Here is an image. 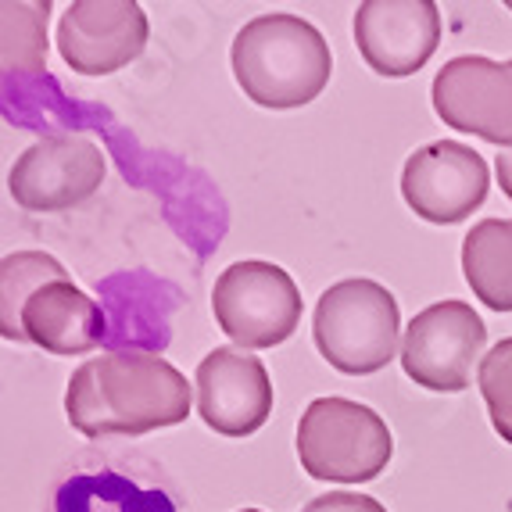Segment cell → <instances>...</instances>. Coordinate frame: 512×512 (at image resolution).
<instances>
[{
  "label": "cell",
  "instance_id": "cell-1",
  "mask_svg": "<svg viewBox=\"0 0 512 512\" xmlns=\"http://www.w3.org/2000/svg\"><path fill=\"white\" fill-rule=\"evenodd\" d=\"M69 423L83 437L176 427L190 416V384L180 369L151 351H111L72 373L65 391Z\"/></svg>",
  "mask_w": 512,
  "mask_h": 512
},
{
  "label": "cell",
  "instance_id": "cell-2",
  "mask_svg": "<svg viewBox=\"0 0 512 512\" xmlns=\"http://www.w3.org/2000/svg\"><path fill=\"white\" fill-rule=\"evenodd\" d=\"M233 79L258 108H305L326 90L333 54L326 36L301 15L273 11L251 18L233 36Z\"/></svg>",
  "mask_w": 512,
  "mask_h": 512
},
{
  "label": "cell",
  "instance_id": "cell-3",
  "mask_svg": "<svg viewBox=\"0 0 512 512\" xmlns=\"http://www.w3.org/2000/svg\"><path fill=\"white\" fill-rule=\"evenodd\" d=\"M316 348L337 373H380L398 351L402 312L398 298L376 280H341L316 301Z\"/></svg>",
  "mask_w": 512,
  "mask_h": 512
},
{
  "label": "cell",
  "instance_id": "cell-4",
  "mask_svg": "<svg viewBox=\"0 0 512 512\" xmlns=\"http://www.w3.org/2000/svg\"><path fill=\"white\" fill-rule=\"evenodd\" d=\"M394 437L384 416L351 398H316L298 419V459L308 477L366 484L387 470Z\"/></svg>",
  "mask_w": 512,
  "mask_h": 512
},
{
  "label": "cell",
  "instance_id": "cell-5",
  "mask_svg": "<svg viewBox=\"0 0 512 512\" xmlns=\"http://www.w3.org/2000/svg\"><path fill=\"white\" fill-rule=\"evenodd\" d=\"M301 291L287 269L262 258L233 262L222 269L212 291V312L219 330L244 351L276 348L298 330Z\"/></svg>",
  "mask_w": 512,
  "mask_h": 512
},
{
  "label": "cell",
  "instance_id": "cell-6",
  "mask_svg": "<svg viewBox=\"0 0 512 512\" xmlns=\"http://www.w3.org/2000/svg\"><path fill=\"white\" fill-rule=\"evenodd\" d=\"M487 326L466 301H437L412 316L402 337V369L416 387L455 394L466 391L473 366L484 362Z\"/></svg>",
  "mask_w": 512,
  "mask_h": 512
},
{
  "label": "cell",
  "instance_id": "cell-7",
  "mask_svg": "<svg viewBox=\"0 0 512 512\" xmlns=\"http://www.w3.org/2000/svg\"><path fill=\"white\" fill-rule=\"evenodd\" d=\"M430 97L444 126L512 151V58L495 61L484 54H462L444 61Z\"/></svg>",
  "mask_w": 512,
  "mask_h": 512
},
{
  "label": "cell",
  "instance_id": "cell-8",
  "mask_svg": "<svg viewBox=\"0 0 512 512\" xmlns=\"http://www.w3.org/2000/svg\"><path fill=\"white\" fill-rule=\"evenodd\" d=\"M487 187H491V172L484 154L459 140H434L419 147L402 169L405 205L434 226H452L473 215L484 205Z\"/></svg>",
  "mask_w": 512,
  "mask_h": 512
},
{
  "label": "cell",
  "instance_id": "cell-9",
  "mask_svg": "<svg viewBox=\"0 0 512 512\" xmlns=\"http://www.w3.org/2000/svg\"><path fill=\"white\" fill-rule=\"evenodd\" d=\"M104 180V154L79 133L43 137L18 154L8 190L26 212H61L94 194Z\"/></svg>",
  "mask_w": 512,
  "mask_h": 512
},
{
  "label": "cell",
  "instance_id": "cell-10",
  "mask_svg": "<svg viewBox=\"0 0 512 512\" xmlns=\"http://www.w3.org/2000/svg\"><path fill=\"white\" fill-rule=\"evenodd\" d=\"M147 33L137 0H76L58 22V51L79 76H111L144 54Z\"/></svg>",
  "mask_w": 512,
  "mask_h": 512
},
{
  "label": "cell",
  "instance_id": "cell-11",
  "mask_svg": "<svg viewBox=\"0 0 512 512\" xmlns=\"http://www.w3.org/2000/svg\"><path fill=\"white\" fill-rule=\"evenodd\" d=\"M441 8L434 0H366L355 11V47L376 76L405 79L434 58Z\"/></svg>",
  "mask_w": 512,
  "mask_h": 512
},
{
  "label": "cell",
  "instance_id": "cell-12",
  "mask_svg": "<svg viewBox=\"0 0 512 512\" xmlns=\"http://www.w3.org/2000/svg\"><path fill=\"white\" fill-rule=\"evenodd\" d=\"M197 412L222 437H248L273 416V380L244 348L208 351L194 376Z\"/></svg>",
  "mask_w": 512,
  "mask_h": 512
},
{
  "label": "cell",
  "instance_id": "cell-13",
  "mask_svg": "<svg viewBox=\"0 0 512 512\" xmlns=\"http://www.w3.org/2000/svg\"><path fill=\"white\" fill-rule=\"evenodd\" d=\"M22 337L51 355H86L104 337V316L97 301L83 294L76 283H43L22 308Z\"/></svg>",
  "mask_w": 512,
  "mask_h": 512
},
{
  "label": "cell",
  "instance_id": "cell-14",
  "mask_svg": "<svg viewBox=\"0 0 512 512\" xmlns=\"http://www.w3.org/2000/svg\"><path fill=\"white\" fill-rule=\"evenodd\" d=\"M462 276L477 301L512 312V219H484L462 240Z\"/></svg>",
  "mask_w": 512,
  "mask_h": 512
},
{
  "label": "cell",
  "instance_id": "cell-15",
  "mask_svg": "<svg viewBox=\"0 0 512 512\" xmlns=\"http://www.w3.org/2000/svg\"><path fill=\"white\" fill-rule=\"evenodd\" d=\"M65 280V265L43 251H15L0 262V333L8 341H26L22 337V308L40 291L43 283Z\"/></svg>",
  "mask_w": 512,
  "mask_h": 512
},
{
  "label": "cell",
  "instance_id": "cell-16",
  "mask_svg": "<svg viewBox=\"0 0 512 512\" xmlns=\"http://www.w3.org/2000/svg\"><path fill=\"white\" fill-rule=\"evenodd\" d=\"M4 72L8 76H40L47 69V0L4 4Z\"/></svg>",
  "mask_w": 512,
  "mask_h": 512
},
{
  "label": "cell",
  "instance_id": "cell-17",
  "mask_svg": "<svg viewBox=\"0 0 512 512\" xmlns=\"http://www.w3.org/2000/svg\"><path fill=\"white\" fill-rule=\"evenodd\" d=\"M477 384L487 402V416H491L495 434L505 444H512V337L498 341L484 355L477 369Z\"/></svg>",
  "mask_w": 512,
  "mask_h": 512
},
{
  "label": "cell",
  "instance_id": "cell-18",
  "mask_svg": "<svg viewBox=\"0 0 512 512\" xmlns=\"http://www.w3.org/2000/svg\"><path fill=\"white\" fill-rule=\"evenodd\" d=\"M301 512H387L384 505L359 491H330V495H319L305 505Z\"/></svg>",
  "mask_w": 512,
  "mask_h": 512
},
{
  "label": "cell",
  "instance_id": "cell-19",
  "mask_svg": "<svg viewBox=\"0 0 512 512\" xmlns=\"http://www.w3.org/2000/svg\"><path fill=\"white\" fill-rule=\"evenodd\" d=\"M495 172H498V187H502V194L512 201V151H498Z\"/></svg>",
  "mask_w": 512,
  "mask_h": 512
},
{
  "label": "cell",
  "instance_id": "cell-20",
  "mask_svg": "<svg viewBox=\"0 0 512 512\" xmlns=\"http://www.w3.org/2000/svg\"><path fill=\"white\" fill-rule=\"evenodd\" d=\"M240 512H262V509H240Z\"/></svg>",
  "mask_w": 512,
  "mask_h": 512
},
{
  "label": "cell",
  "instance_id": "cell-21",
  "mask_svg": "<svg viewBox=\"0 0 512 512\" xmlns=\"http://www.w3.org/2000/svg\"><path fill=\"white\" fill-rule=\"evenodd\" d=\"M509 8H512V4H509Z\"/></svg>",
  "mask_w": 512,
  "mask_h": 512
}]
</instances>
